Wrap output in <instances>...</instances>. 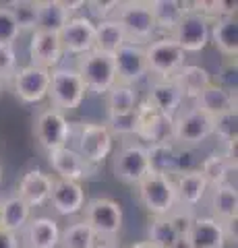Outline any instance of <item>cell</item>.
<instances>
[{
    "instance_id": "23",
    "label": "cell",
    "mask_w": 238,
    "mask_h": 248,
    "mask_svg": "<svg viewBox=\"0 0 238 248\" xmlns=\"http://www.w3.org/2000/svg\"><path fill=\"white\" fill-rule=\"evenodd\" d=\"M187 240L190 248H226L228 244L222 221L213 219L211 215L195 217L193 226L187 234Z\"/></svg>"
},
{
    "instance_id": "28",
    "label": "cell",
    "mask_w": 238,
    "mask_h": 248,
    "mask_svg": "<svg viewBox=\"0 0 238 248\" xmlns=\"http://www.w3.org/2000/svg\"><path fill=\"white\" fill-rule=\"evenodd\" d=\"M209 209L211 217L218 221H232L238 217V192L236 186L222 184L209 188Z\"/></svg>"
},
{
    "instance_id": "48",
    "label": "cell",
    "mask_w": 238,
    "mask_h": 248,
    "mask_svg": "<svg viewBox=\"0 0 238 248\" xmlns=\"http://www.w3.org/2000/svg\"><path fill=\"white\" fill-rule=\"evenodd\" d=\"M128 248H156L151 242H147V240H143V242H135L133 246H128Z\"/></svg>"
},
{
    "instance_id": "25",
    "label": "cell",
    "mask_w": 238,
    "mask_h": 248,
    "mask_svg": "<svg viewBox=\"0 0 238 248\" xmlns=\"http://www.w3.org/2000/svg\"><path fill=\"white\" fill-rule=\"evenodd\" d=\"M193 104L216 120L218 116H224L228 112H236V93L228 91L226 87H222L218 83H211L205 91H201V95H199Z\"/></svg>"
},
{
    "instance_id": "35",
    "label": "cell",
    "mask_w": 238,
    "mask_h": 248,
    "mask_svg": "<svg viewBox=\"0 0 238 248\" xmlns=\"http://www.w3.org/2000/svg\"><path fill=\"white\" fill-rule=\"evenodd\" d=\"M97 236L83 219L68 223L64 230H60V248H94Z\"/></svg>"
},
{
    "instance_id": "34",
    "label": "cell",
    "mask_w": 238,
    "mask_h": 248,
    "mask_svg": "<svg viewBox=\"0 0 238 248\" xmlns=\"http://www.w3.org/2000/svg\"><path fill=\"white\" fill-rule=\"evenodd\" d=\"M149 9L153 21H156V27L168 31V35L176 27V23L182 19V15L189 11L187 4L178 2V0H153V2H149Z\"/></svg>"
},
{
    "instance_id": "9",
    "label": "cell",
    "mask_w": 238,
    "mask_h": 248,
    "mask_svg": "<svg viewBox=\"0 0 238 248\" xmlns=\"http://www.w3.org/2000/svg\"><path fill=\"white\" fill-rule=\"evenodd\" d=\"M33 135L37 145L46 153H50L68 145L73 137V124L68 122V118L63 112L54 110V108H46V110L37 114L33 124Z\"/></svg>"
},
{
    "instance_id": "47",
    "label": "cell",
    "mask_w": 238,
    "mask_h": 248,
    "mask_svg": "<svg viewBox=\"0 0 238 248\" xmlns=\"http://www.w3.org/2000/svg\"><path fill=\"white\" fill-rule=\"evenodd\" d=\"M172 248H190V246H189V240H187V238H178Z\"/></svg>"
},
{
    "instance_id": "14",
    "label": "cell",
    "mask_w": 238,
    "mask_h": 248,
    "mask_svg": "<svg viewBox=\"0 0 238 248\" xmlns=\"http://www.w3.org/2000/svg\"><path fill=\"white\" fill-rule=\"evenodd\" d=\"M48 164L52 168V172L56 174V180H68V182L81 184V180H87V178H91L95 172V168L87 164L79 155V151L73 149L71 145L50 151Z\"/></svg>"
},
{
    "instance_id": "27",
    "label": "cell",
    "mask_w": 238,
    "mask_h": 248,
    "mask_svg": "<svg viewBox=\"0 0 238 248\" xmlns=\"http://www.w3.org/2000/svg\"><path fill=\"white\" fill-rule=\"evenodd\" d=\"M209 42L228 58H236L238 54V23L234 17H220L211 21Z\"/></svg>"
},
{
    "instance_id": "21",
    "label": "cell",
    "mask_w": 238,
    "mask_h": 248,
    "mask_svg": "<svg viewBox=\"0 0 238 248\" xmlns=\"http://www.w3.org/2000/svg\"><path fill=\"white\" fill-rule=\"evenodd\" d=\"M172 180H174V190H176V205L182 209H189V211H193L207 197V192H209V184L205 182V178L201 176L199 170L178 174Z\"/></svg>"
},
{
    "instance_id": "18",
    "label": "cell",
    "mask_w": 238,
    "mask_h": 248,
    "mask_svg": "<svg viewBox=\"0 0 238 248\" xmlns=\"http://www.w3.org/2000/svg\"><path fill=\"white\" fill-rule=\"evenodd\" d=\"M29 56H32V64L35 66L48 68V71L56 68L64 56L60 35L46 33V31H33L32 42H29Z\"/></svg>"
},
{
    "instance_id": "51",
    "label": "cell",
    "mask_w": 238,
    "mask_h": 248,
    "mask_svg": "<svg viewBox=\"0 0 238 248\" xmlns=\"http://www.w3.org/2000/svg\"><path fill=\"white\" fill-rule=\"evenodd\" d=\"M0 219H2V201H0Z\"/></svg>"
},
{
    "instance_id": "41",
    "label": "cell",
    "mask_w": 238,
    "mask_h": 248,
    "mask_svg": "<svg viewBox=\"0 0 238 248\" xmlns=\"http://www.w3.org/2000/svg\"><path fill=\"white\" fill-rule=\"evenodd\" d=\"M166 219L170 221V226L174 228V232L178 234V238H187L190 226H193L195 221V215L193 211H189V209H182V207H176L174 211H170L166 215Z\"/></svg>"
},
{
    "instance_id": "50",
    "label": "cell",
    "mask_w": 238,
    "mask_h": 248,
    "mask_svg": "<svg viewBox=\"0 0 238 248\" xmlns=\"http://www.w3.org/2000/svg\"><path fill=\"white\" fill-rule=\"evenodd\" d=\"M4 85H6V79L2 75H0V93H2V89H4Z\"/></svg>"
},
{
    "instance_id": "39",
    "label": "cell",
    "mask_w": 238,
    "mask_h": 248,
    "mask_svg": "<svg viewBox=\"0 0 238 248\" xmlns=\"http://www.w3.org/2000/svg\"><path fill=\"white\" fill-rule=\"evenodd\" d=\"M21 37V29L17 27L9 6H0V46H15Z\"/></svg>"
},
{
    "instance_id": "22",
    "label": "cell",
    "mask_w": 238,
    "mask_h": 248,
    "mask_svg": "<svg viewBox=\"0 0 238 248\" xmlns=\"http://www.w3.org/2000/svg\"><path fill=\"white\" fill-rule=\"evenodd\" d=\"M54 186V178L42 170H29L19 180L17 197L23 199L29 207H42L50 201V192Z\"/></svg>"
},
{
    "instance_id": "8",
    "label": "cell",
    "mask_w": 238,
    "mask_h": 248,
    "mask_svg": "<svg viewBox=\"0 0 238 248\" xmlns=\"http://www.w3.org/2000/svg\"><path fill=\"white\" fill-rule=\"evenodd\" d=\"M209 17H205L197 9H189L182 15V19L176 23V27L170 31V37L184 54H197L205 50L209 44Z\"/></svg>"
},
{
    "instance_id": "15",
    "label": "cell",
    "mask_w": 238,
    "mask_h": 248,
    "mask_svg": "<svg viewBox=\"0 0 238 248\" xmlns=\"http://www.w3.org/2000/svg\"><path fill=\"white\" fill-rule=\"evenodd\" d=\"M112 58H114V71H116V83L135 87L137 83H141L143 79L149 77L143 46L125 44Z\"/></svg>"
},
{
    "instance_id": "33",
    "label": "cell",
    "mask_w": 238,
    "mask_h": 248,
    "mask_svg": "<svg viewBox=\"0 0 238 248\" xmlns=\"http://www.w3.org/2000/svg\"><path fill=\"white\" fill-rule=\"evenodd\" d=\"M139 106V93L130 85L116 83L114 87L106 93V108H108V116H125L133 114Z\"/></svg>"
},
{
    "instance_id": "3",
    "label": "cell",
    "mask_w": 238,
    "mask_h": 248,
    "mask_svg": "<svg viewBox=\"0 0 238 248\" xmlns=\"http://www.w3.org/2000/svg\"><path fill=\"white\" fill-rule=\"evenodd\" d=\"M145 48V60H147V73L153 79H172V77L187 64L184 54L170 35L151 40Z\"/></svg>"
},
{
    "instance_id": "42",
    "label": "cell",
    "mask_w": 238,
    "mask_h": 248,
    "mask_svg": "<svg viewBox=\"0 0 238 248\" xmlns=\"http://www.w3.org/2000/svg\"><path fill=\"white\" fill-rule=\"evenodd\" d=\"M17 71V52L15 46H0V75L6 81L11 79Z\"/></svg>"
},
{
    "instance_id": "11",
    "label": "cell",
    "mask_w": 238,
    "mask_h": 248,
    "mask_svg": "<svg viewBox=\"0 0 238 248\" xmlns=\"http://www.w3.org/2000/svg\"><path fill=\"white\" fill-rule=\"evenodd\" d=\"M114 176L120 182L137 186L143 178L151 174L149 170V159H147V147L141 143H125L114 155L112 161Z\"/></svg>"
},
{
    "instance_id": "6",
    "label": "cell",
    "mask_w": 238,
    "mask_h": 248,
    "mask_svg": "<svg viewBox=\"0 0 238 248\" xmlns=\"http://www.w3.org/2000/svg\"><path fill=\"white\" fill-rule=\"evenodd\" d=\"M137 195H139L141 205L147 209L151 217H166L178 207L176 205L174 180L168 176L149 174L137 184Z\"/></svg>"
},
{
    "instance_id": "52",
    "label": "cell",
    "mask_w": 238,
    "mask_h": 248,
    "mask_svg": "<svg viewBox=\"0 0 238 248\" xmlns=\"http://www.w3.org/2000/svg\"><path fill=\"white\" fill-rule=\"evenodd\" d=\"M0 182H2V170H0Z\"/></svg>"
},
{
    "instance_id": "20",
    "label": "cell",
    "mask_w": 238,
    "mask_h": 248,
    "mask_svg": "<svg viewBox=\"0 0 238 248\" xmlns=\"http://www.w3.org/2000/svg\"><path fill=\"white\" fill-rule=\"evenodd\" d=\"M48 203H52V209L58 215H77L85 207V190L79 182L56 180L54 178V186H52Z\"/></svg>"
},
{
    "instance_id": "36",
    "label": "cell",
    "mask_w": 238,
    "mask_h": 248,
    "mask_svg": "<svg viewBox=\"0 0 238 248\" xmlns=\"http://www.w3.org/2000/svg\"><path fill=\"white\" fill-rule=\"evenodd\" d=\"M9 11L13 15L17 27L23 31H37V21H40V2L33 0H19V2H9Z\"/></svg>"
},
{
    "instance_id": "12",
    "label": "cell",
    "mask_w": 238,
    "mask_h": 248,
    "mask_svg": "<svg viewBox=\"0 0 238 248\" xmlns=\"http://www.w3.org/2000/svg\"><path fill=\"white\" fill-rule=\"evenodd\" d=\"M50 71L35 64H27L15 71L13 91L23 104H40L48 97Z\"/></svg>"
},
{
    "instance_id": "26",
    "label": "cell",
    "mask_w": 238,
    "mask_h": 248,
    "mask_svg": "<svg viewBox=\"0 0 238 248\" xmlns=\"http://www.w3.org/2000/svg\"><path fill=\"white\" fill-rule=\"evenodd\" d=\"M197 170L205 178V182L209 184V188H213V186H222V184L236 186V182L232 180V174L236 176V164L228 161L222 151L209 153L201 161V166H199Z\"/></svg>"
},
{
    "instance_id": "30",
    "label": "cell",
    "mask_w": 238,
    "mask_h": 248,
    "mask_svg": "<svg viewBox=\"0 0 238 248\" xmlns=\"http://www.w3.org/2000/svg\"><path fill=\"white\" fill-rule=\"evenodd\" d=\"M125 44H128L125 29H122V25L118 23L116 17H110V19L95 23V50L97 52L114 56Z\"/></svg>"
},
{
    "instance_id": "32",
    "label": "cell",
    "mask_w": 238,
    "mask_h": 248,
    "mask_svg": "<svg viewBox=\"0 0 238 248\" xmlns=\"http://www.w3.org/2000/svg\"><path fill=\"white\" fill-rule=\"evenodd\" d=\"M29 219H32V207L23 199L15 195L2 201V219H0V228L2 230L19 236V232L27 226Z\"/></svg>"
},
{
    "instance_id": "46",
    "label": "cell",
    "mask_w": 238,
    "mask_h": 248,
    "mask_svg": "<svg viewBox=\"0 0 238 248\" xmlns=\"http://www.w3.org/2000/svg\"><path fill=\"white\" fill-rule=\"evenodd\" d=\"M222 228H224V234H226V242H234L236 244V238H238V234H236V219L224 221L222 223Z\"/></svg>"
},
{
    "instance_id": "44",
    "label": "cell",
    "mask_w": 238,
    "mask_h": 248,
    "mask_svg": "<svg viewBox=\"0 0 238 248\" xmlns=\"http://www.w3.org/2000/svg\"><path fill=\"white\" fill-rule=\"evenodd\" d=\"M120 2H83V6H87L89 13L94 15L97 21H104V19H110V15L118 9ZM95 21V23H97Z\"/></svg>"
},
{
    "instance_id": "37",
    "label": "cell",
    "mask_w": 238,
    "mask_h": 248,
    "mask_svg": "<svg viewBox=\"0 0 238 248\" xmlns=\"http://www.w3.org/2000/svg\"><path fill=\"white\" fill-rule=\"evenodd\" d=\"M176 240H178V234L166 217H151L147 228V242H151L156 248H172Z\"/></svg>"
},
{
    "instance_id": "29",
    "label": "cell",
    "mask_w": 238,
    "mask_h": 248,
    "mask_svg": "<svg viewBox=\"0 0 238 248\" xmlns=\"http://www.w3.org/2000/svg\"><path fill=\"white\" fill-rule=\"evenodd\" d=\"M147 159H149V170L151 174L168 176L172 178L178 174V149L172 141H162L147 145Z\"/></svg>"
},
{
    "instance_id": "10",
    "label": "cell",
    "mask_w": 238,
    "mask_h": 248,
    "mask_svg": "<svg viewBox=\"0 0 238 248\" xmlns=\"http://www.w3.org/2000/svg\"><path fill=\"white\" fill-rule=\"evenodd\" d=\"M75 149L79 151V155L87 164L95 168L97 164H102L104 159L110 157L114 149V137L106 124H95V122L79 124Z\"/></svg>"
},
{
    "instance_id": "17",
    "label": "cell",
    "mask_w": 238,
    "mask_h": 248,
    "mask_svg": "<svg viewBox=\"0 0 238 248\" xmlns=\"http://www.w3.org/2000/svg\"><path fill=\"white\" fill-rule=\"evenodd\" d=\"M19 234L23 248H58L60 244V226L52 217H32Z\"/></svg>"
},
{
    "instance_id": "49",
    "label": "cell",
    "mask_w": 238,
    "mask_h": 248,
    "mask_svg": "<svg viewBox=\"0 0 238 248\" xmlns=\"http://www.w3.org/2000/svg\"><path fill=\"white\" fill-rule=\"evenodd\" d=\"M94 248H120L118 244H114V242H108V240H106V242H97Z\"/></svg>"
},
{
    "instance_id": "1",
    "label": "cell",
    "mask_w": 238,
    "mask_h": 248,
    "mask_svg": "<svg viewBox=\"0 0 238 248\" xmlns=\"http://www.w3.org/2000/svg\"><path fill=\"white\" fill-rule=\"evenodd\" d=\"M213 135V118L203 110H199L195 104L182 106L180 112L172 118V133L170 141L184 149L199 147Z\"/></svg>"
},
{
    "instance_id": "19",
    "label": "cell",
    "mask_w": 238,
    "mask_h": 248,
    "mask_svg": "<svg viewBox=\"0 0 238 248\" xmlns=\"http://www.w3.org/2000/svg\"><path fill=\"white\" fill-rule=\"evenodd\" d=\"M147 102L156 108V110L166 116V118H174L184 106V97L180 89L176 87L172 79H151L149 91H147Z\"/></svg>"
},
{
    "instance_id": "4",
    "label": "cell",
    "mask_w": 238,
    "mask_h": 248,
    "mask_svg": "<svg viewBox=\"0 0 238 248\" xmlns=\"http://www.w3.org/2000/svg\"><path fill=\"white\" fill-rule=\"evenodd\" d=\"M77 73L85 85V91L94 93V95H106L116 85L114 58L97 50L85 54V56H79Z\"/></svg>"
},
{
    "instance_id": "5",
    "label": "cell",
    "mask_w": 238,
    "mask_h": 248,
    "mask_svg": "<svg viewBox=\"0 0 238 248\" xmlns=\"http://www.w3.org/2000/svg\"><path fill=\"white\" fill-rule=\"evenodd\" d=\"M116 19L125 29L127 42L135 46H147L158 31L149 2H120L116 9Z\"/></svg>"
},
{
    "instance_id": "13",
    "label": "cell",
    "mask_w": 238,
    "mask_h": 248,
    "mask_svg": "<svg viewBox=\"0 0 238 248\" xmlns=\"http://www.w3.org/2000/svg\"><path fill=\"white\" fill-rule=\"evenodd\" d=\"M64 54L85 56L95 50V21L85 15H73L64 29L60 31Z\"/></svg>"
},
{
    "instance_id": "31",
    "label": "cell",
    "mask_w": 238,
    "mask_h": 248,
    "mask_svg": "<svg viewBox=\"0 0 238 248\" xmlns=\"http://www.w3.org/2000/svg\"><path fill=\"white\" fill-rule=\"evenodd\" d=\"M73 15L68 13L66 2L60 0H44L40 2V21H37V31H46V33L60 35Z\"/></svg>"
},
{
    "instance_id": "24",
    "label": "cell",
    "mask_w": 238,
    "mask_h": 248,
    "mask_svg": "<svg viewBox=\"0 0 238 248\" xmlns=\"http://www.w3.org/2000/svg\"><path fill=\"white\" fill-rule=\"evenodd\" d=\"M172 81L176 83V87L180 89L184 102H190V104L201 95V91H205L213 83L211 73L199 64H184L180 71L172 77Z\"/></svg>"
},
{
    "instance_id": "38",
    "label": "cell",
    "mask_w": 238,
    "mask_h": 248,
    "mask_svg": "<svg viewBox=\"0 0 238 248\" xmlns=\"http://www.w3.org/2000/svg\"><path fill=\"white\" fill-rule=\"evenodd\" d=\"M106 126L112 133V137H133L137 135L139 128V120H137V110L133 114H125V116H108Z\"/></svg>"
},
{
    "instance_id": "7",
    "label": "cell",
    "mask_w": 238,
    "mask_h": 248,
    "mask_svg": "<svg viewBox=\"0 0 238 248\" xmlns=\"http://www.w3.org/2000/svg\"><path fill=\"white\" fill-rule=\"evenodd\" d=\"M83 211H85V219L83 221L94 230L97 238H106L110 242L112 238L120 234L125 213H122V207L114 199H106V197L91 199L85 203Z\"/></svg>"
},
{
    "instance_id": "45",
    "label": "cell",
    "mask_w": 238,
    "mask_h": 248,
    "mask_svg": "<svg viewBox=\"0 0 238 248\" xmlns=\"http://www.w3.org/2000/svg\"><path fill=\"white\" fill-rule=\"evenodd\" d=\"M0 248H21L19 244V236L13 232H6L0 228Z\"/></svg>"
},
{
    "instance_id": "2",
    "label": "cell",
    "mask_w": 238,
    "mask_h": 248,
    "mask_svg": "<svg viewBox=\"0 0 238 248\" xmlns=\"http://www.w3.org/2000/svg\"><path fill=\"white\" fill-rule=\"evenodd\" d=\"M85 85H83L77 68L71 66H56L50 71V89L48 97L52 108L58 112H73L85 99Z\"/></svg>"
},
{
    "instance_id": "16",
    "label": "cell",
    "mask_w": 238,
    "mask_h": 248,
    "mask_svg": "<svg viewBox=\"0 0 238 248\" xmlns=\"http://www.w3.org/2000/svg\"><path fill=\"white\" fill-rule=\"evenodd\" d=\"M137 120H139L137 137H141L143 141H149V145L170 141L172 120L159 114L147 99H143V102H139V106H137Z\"/></svg>"
},
{
    "instance_id": "43",
    "label": "cell",
    "mask_w": 238,
    "mask_h": 248,
    "mask_svg": "<svg viewBox=\"0 0 238 248\" xmlns=\"http://www.w3.org/2000/svg\"><path fill=\"white\" fill-rule=\"evenodd\" d=\"M222 87H226L228 91H234L236 93V58H230L228 64L222 66L220 71V83Z\"/></svg>"
},
{
    "instance_id": "40",
    "label": "cell",
    "mask_w": 238,
    "mask_h": 248,
    "mask_svg": "<svg viewBox=\"0 0 238 248\" xmlns=\"http://www.w3.org/2000/svg\"><path fill=\"white\" fill-rule=\"evenodd\" d=\"M213 135L222 143L236 141V112H228L213 120Z\"/></svg>"
}]
</instances>
